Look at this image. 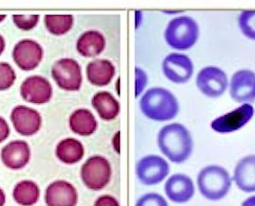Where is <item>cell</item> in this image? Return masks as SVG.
I'll return each mask as SVG.
<instances>
[{
	"label": "cell",
	"instance_id": "1",
	"mask_svg": "<svg viewBox=\"0 0 255 206\" xmlns=\"http://www.w3.org/2000/svg\"><path fill=\"white\" fill-rule=\"evenodd\" d=\"M157 145L160 152L176 164H181L188 160L194 149L190 131L179 123L166 125L159 130Z\"/></svg>",
	"mask_w": 255,
	"mask_h": 206
},
{
	"label": "cell",
	"instance_id": "2",
	"mask_svg": "<svg viewBox=\"0 0 255 206\" xmlns=\"http://www.w3.org/2000/svg\"><path fill=\"white\" fill-rule=\"evenodd\" d=\"M140 109L147 118L165 122L179 114V102L171 91L163 88H153L142 96Z\"/></svg>",
	"mask_w": 255,
	"mask_h": 206
},
{
	"label": "cell",
	"instance_id": "3",
	"mask_svg": "<svg viewBox=\"0 0 255 206\" xmlns=\"http://www.w3.org/2000/svg\"><path fill=\"white\" fill-rule=\"evenodd\" d=\"M200 193L209 201H220L230 192L232 179L228 170L219 165L202 169L197 178Z\"/></svg>",
	"mask_w": 255,
	"mask_h": 206
},
{
	"label": "cell",
	"instance_id": "4",
	"mask_svg": "<svg viewBox=\"0 0 255 206\" xmlns=\"http://www.w3.org/2000/svg\"><path fill=\"white\" fill-rule=\"evenodd\" d=\"M200 35V28L190 16H179L172 19L166 28L164 37L169 46L177 50L192 48Z\"/></svg>",
	"mask_w": 255,
	"mask_h": 206
},
{
	"label": "cell",
	"instance_id": "5",
	"mask_svg": "<svg viewBox=\"0 0 255 206\" xmlns=\"http://www.w3.org/2000/svg\"><path fill=\"white\" fill-rule=\"evenodd\" d=\"M83 183L94 191L105 188L112 178V166L102 155H93L86 160L80 171Z\"/></svg>",
	"mask_w": 255,
	"mask_h": 206
},
{
	"label": "cell",
	"instance_id": "6",
	"mask_svg": "<svg viewBox=\"0 0 255 206\" xmlns=\"http://www.w3.org/2000/svg\"><path fill=\"white\" fill-rule=\"evenodd\" d=\"M51 74L57 85L64 91H79L82 86V69L73 59L64 58L57 61L52 66Z\"/></svg>",
	"mask_w": 255,
	"mask_h": 206
},
{
	"label": "cell",
	"instance_id": "7",
	"mask_svg": "<svg viewBox=\"0 0 255 206\" xmlns=\"http://www.w3.org/2000/svg\"><path fill=\"white\" fill-rule=\"evenodd\" d=\"M170 174L168 161L159 155L144 156L136 165V175L141 183L155 185L165 180Z\"/></svg>",
	"mask_w": 255,
	"mask_h": 206
},
{
	"label": "cell",
	"instance_id": "8",
	"mask_svg": "<svg viewBox=\"0 0 255 206\" xmlns=\"http://www.w3.org/2000/svg\"><path fill=\"white\" fill-rule=\"evenodd\" d=\"M196 83L199 91L210 98L223 95L229 86L227 74L216 66H207L200 70Z\"/></svg>",
	"mask_w": 255,
	"mask_h": 206
},
{
	"label": "cell",
	"instance_id": "9",
	"mask_svg": "<svg viewBox=\"0 0 255 206\" xmlns=\"http://www.w3.org/2000/svg\"><path fill=\"white\" fill-rule=\"evenodd\" d=\"M254 114V106L250 103H244L229 113L213 120L211 122V129L221 134L237 131L252 120Z\"/></svg>",
	"mask_w": 255,
	"mask_h": 206
},
{
	"label": "cell",
	"instance_id": "10",
	"mask_svg": "<svg viewBox=\"0 0 255 206\" xmlns=\"http://www.w3.org/2000/svg\"><path fill=\"white\" fill-rule=\"evenodd\" d=\"M162 70L166 78L171 82L184 84L191 79L194 73V65L188 56L171 53L162 63Z\"/></svg>",
	"mask_w": 255,
	"mask_h": 206
},
{
	"label": "cell",
	"instance_id": "11",
	"mask_svg": "<svg viewBox=\"0 0 255 206\" xmlns=\"http://www.w3.org/2000/svg\"><path fill=\"white\" fill-rule=\"evenodd\" d=\"M230 97L238 103H252L255 100V72L249 69L236 71L230 80Z\"/></svg>",
	"mask_w": 255,
	"mask_h": 206
},
{
	"label": "cell",
	"instance_id": "12",
	"mask_svg": "<svg viewBox=\"0 0 255 206\" xmlns=\"http://www.w3.org/2000/svg\"><path fill=\"white\" fill-rule=\"evenodd\" d=\"M42 57V47L33 39H22L18 41L13 48V61L20 69L24 71H31L37 68Z\"/></svg>",
	"mask_w": 255,
	"mask_h": 206
},
{
	"label": "cell",
	"instance_id": "13",
	"mask_svg": "<svg viewBox=\"0 0 255 206\" xmlns=\"http://www.w3.org/2000/svg\"><path fill=\"white\" fill-rule=\"evenodd\" d=\"M20 93L27 102L43 104L51 100L53 88L47 79L39 75H34L26 78L23 81L20 87Z\"/></svg>",
	"mask_w": 255,
	"mask_h": 206
},
{
	"label": "cell",
	"instance_id": "14",
	"mask_svg": "<svg viewBox=\"0 0 255 206\" xmlns=\"http://www.w3.org/2000/svg\"><path fill=\"white\" fill-rule=\"evenodd\" d=\"M13 128L23 136H32L38 133L41 128V116L34 108L26 105L14 107L11 114Z\"/></svg>",
	"mask_w": 255,
	"mask_h": 206
},
{
	"label": "cell",
	"instance_id": "15",
	"mask_svg": "<svg viewBox=\"0 0 255 206\" xmlns=\"http://www.w3.org/2000/svg\"><path fill=\"white\" fill-rule=\"evenodd\" d=\"M44 201L47 206H76L78 192L68 181H53L45 190Z\"/></svg>",
	"mask_w": 255,
	"mask_h": 206
},
{
	"label": "cell",
	"instance_id": "16",
	"mask_svg": "<svg viewBox=\"0 0 255 206\" xmlns=\"http://www.w3.org/2000/svg\"><path fill=\"white\" fill-rule=\"evenodd\" d=\"M164 191L173 203L185 204L195 195L194 181L184 174H175L166 181Z\"/></svg>",
	"mask_w": 255,
	"mask_h": 206
},
{
	"label": "cell",
	"instance_id": "17",
	"mask_svg": "<svg viewBox=\"0 0 255 206\" xmlns=\"http://www.w3.org/2000/svg\"><path fill=\"white\" fill-rule=\"evenodd\" d=\"M31 159V149L23 140H14L8 143L1 150L3 164L12 170H20L25 167Z\"/></svg>",
	"mask_w": 255,
	"mask_h": 206
},
{
	"label": "cell",
	"instance_id": "18",
	"mask_svg": "<svg viewBox=\"0 0 255 206\" xmlns=\"http://www.w3.org/2000/svg\"><path fill=\"white\" fill-rule=\"evenodd\" d=\"M232 180L243 192H255V155H247L237 162Z\"/></svg>",
	"mask_w": 255,
	"mask_h": 206
},
{
	"label": "cell",
	"instance_id": "19",
	"mask_svg": "<svg viewBox=\"0 0 255 206\" xmlns=\"http://www.w3.org/2000/svg\"><path fill=\"white\" fill-rule=\"evenodd\" d=\"M115 75V67L112 62L105 59L94 60L87 66V77L91 85L105 87Z\"/></svg>",
	"mask_w": 255,
	"mask_h": 206
},
{
	"label": "cell",
	"instance_id": "20",
	"mask_svg": "<svg viewBox=\"0 0 255 206\" xmlns=\"http://www.w3.org/2000/svg\"><path fill=\"white\" fill-rule=\"evenodd\" d=\"M91 104L104 121H112L119 114L120 105L115 96L109 91H99L91 99Z\"/></svg>",
	"mask_w": 255,
	"mask_h": 206
},
{
	"label": "cell",
	"instance_id": "21",
	"mask_svg": "<svg viewBox=\"0 0 255 206\" xmlns=\"http://www.w3.org/2000/svg\"><path fill=\"white\" fill-rule=\"evenodd\" d=\"M106 47V39L98 31H88L77 40V51L86 58L100 55Z\"/></svg>",
	"mask_w": 255,
	"mask_h": 206
},
{
	"label": "cell",
	"instance_id": "22",
	"mask_svg": "<svg viewBox=\"0 0 255 206\" xmlns=\"http://www.w3.org/2000/svg\"><path fill=\"white\" fill-rule=\"evenodd\" d=\"M85 155L84 145L75 138H65L56 147V156L64 164L72 165L80 162Z\"/></svg>",
	"mask_w": 255,
	"mask_h": 206
},
{
	"label": "cell",
	"instance_id": "23",
	"mask_svg": "<svg viewBox=\"0 0 255 206\" xmlns=\"http://www.w3.org/2000/svg\"><path fill=\"white\" fill-rule=\"evenodd\" d=\"M69 127L80 136H90L97 129V121L89 109H77L70 115Z\"/></svg>",
	"mask_w": 255,
	"mask_h": 206
},
{
	"label": "cell",
	"instance_id": "24",
	"mask_svg": "<svg viewBox=\"0 0 255 206\" xmlns=\"http://www.w3.org/2000/svg\"><path fill=\"white\" fill-rule=\"evenodd\" d=\"M13 197L15 203L19 206H34L39 200L40 189L35 181L29 180L19 181L13 188Z\"/></svg>",
	"mask_w": 255,
	"mask_h": 206
},
{
	"label": "cell",
	"instance_id": "25",
	"mask_svg": "<svg viewBox=\"0 0 255 206\" xmlns=\"http://www.w3.org/2000/svg\"><path fill=\"white\" fill-rule=\"evenodd\" d=\"M74 18L71 14H47L44 17V24L46 29L54 36H63L73 26Z\"/></svg>",
	"mask_w": 255,
	"mask_h": 206
},
{
	"label": "cell",
	"instance_id": "26",
	"mask_svg": "<svg viewBox=\"0 0 255 206\" xmlns=\"http://www.w3.org/2000/svg\"><path fill=\"white\" fill-rule=\"evenodd\" d=\"M238 24L245 37L255 40V11H244L240 13Z\"/></svg>",
	"mask_w": 255,
	"mask_h": 206
},
{
	"label": "cell",
	"instance_id": "27",
	"mask_svg": "<svg viewBox=\"0 0 255 206\" xmlns=\"http://www.w3.org/2000/svg\"><path fill=\"white\" fill-rule=\"evenodd\" d=\"M16 80V74L12 65L8 63H0V91L10 89Z\"/></svg>",
	"mask_w": 255,
	"mask_h": 206
},
{
	"label": "cell",
	"instance_id": "28",
	"mask_svg": "<svg viewBox=\"0 0 255 206\" xmlns=\"http://www.w3.org/2000/svg\"><path fill=\"white\" fill-rule=\"evenodd\" d=\"M13 23L15 26L23 31H30L38 25L39 21L38 14H31V15H21L14 14L13 15Z\"/></svg>",
	"mask_w": 255,
	"mask_h": 206
},
{
	"label": "cell",
	"instance_id": "29",
	"mask_svg": "<svg viewBox=\"0 0 255 206\" xmlns=\"http://www.w3.org/2000/svg\"><path fill=\"white\" fill-rule=\"evenodd\" d=\"M135 206H169V205L162 195L153 192L143 195Z\"/></svg>",
	"mask_w": 255,
	"mask_h": 206
},
{
	"label": "cell",
	"instance_id": "30",
	"mask_svg": "<svg viewBox=\"0 0 255 206\" xmlns=\"http://www.w3.org/2000/svg\"><path fill=\"white\" fill-rule=\"evenodd\" d=\"M148 84L146 72L139 67L135 68V96L138 97Z\"/></svg>",
	"mask_w": 255,
	"mask_h": 206
},
{
	"label": "cell",
	"instance_id": "31",
	"mask_svg": "<svg viewBox=\"0 0 255 206\" xmlns=\"http://www.w3.org/2000/svg\"><path fill=\"white\" fill-rule=\"evenodd\" d=\"M93 206H120L118 201L114 196L111 195H102L98 197Z\"/></svg>",
	"mask_w": 255,
	"mask_h": 206
},
{
	"label": "cell",
	"instance_id": "32",
	"mask_svg": "<svg viewBox=\"0 0 255 206\" xmlns=\"http://www.w3.org/2000/svg\"><path fill=\"white\" fill-rule=\"evenodd\" d=\"M10 136V127L7 121L0 117V143H3Z\"/></svg>",
	"mask_w": 255,
	"mask_h": 206
},
{
	"label": "cell",
	"instance_id": "33",
	"mask_svg": "<svg viewBox=\"0 0 255 206\" xmlns=\"http://www.w3.org/2000/svg\"><path fill=\"white\" fill-rule=\"evenodd\" d=\"M120 132L117 131L113 138V146H114V149H115V152L117 154H120Z\"/></svg>",
	"mask_w": 255,
	"mask_h": 206
},
{
	"label": "cell",
	"instance_id": "34",
	"mask_svg": "<svg viewBox=\"0 0 255 206\" xmlns=\"http://www.w3.org/2000/svg\"><path fill=\"white\" fill-rule=\"evenodd\" d=\"M241 206H255V195L247 198L241 204Z\"/></svg>",
	"mask_w": 255,
	"mask_h": 206
},
{
	"label": "cell",
	"instance_id": "35",
	"mask_svg": "<svg viewBox=\"0 0 255 206\" xmlns=\"http://www.w3.org/2000/svg\"><path fill=\"white\" fill-rule=\"evenodd\" d=\"M6 204V195L2 188H0V206H4Z\"/></svg>",
	"mask_w": 255,
	"mask_h": 206
},
{
	"label": "cell",
	"instance_id": "36",
	"mask_svg": "<svg viewBox=\"0 0 255 206\" xmlns=\"http://www.w3.org/2000/svg\"><path fill=\"white\" fill-rule=\"evenodd\" d=\"M5 47H6L5 39H4V38L0 35V55L4 52V50H5Z\"/></svg>",
	"mask_w": 255,
	"mask_h": 206
},
{
	"label": "cell",
	"instance_id": "37",
	"mask_svg": "<svg viewBox=\"0 0 255 206\" xmlns=\"http://www.w3.org/2000/svg\"><path fill=\"white\" fill-rule=\"evenodd\" d=\"M5 18H6V15H5V14H0V22H2Z\"/></svg>",
	"mask_w": 255,
	"mask_h": 206
}]
</instances>
